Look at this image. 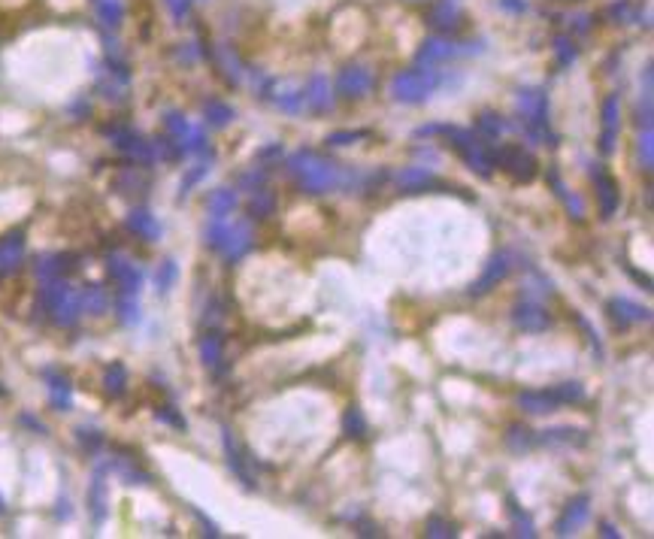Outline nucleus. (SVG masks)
<instances>
[{
  "mask_svg": "<svg viewBox=\"0 0 654 539\" xmlns=\"http://www.w3.org/2000/svg\"><path fill=\"white\" fill-rule=\"evenodd\" d=\"M291 167H294L297 176H300L303 188L312 191V194H321V191L336 185V167L331 161L319 158L315 152H303V155H297L291 161Z\"/></svg>",
  "mask_w": 654,
  "mask_h": 539,
  "instance_id": "obj_1",
  "label": "nucleus"
},
{
  "mask_svg": "<svg viewBox=\"0 0 654 539\" xmlns=\"http://www.w3.org/2000/svg\"><path fill=\"white\" fill-rule=\"evenodd\" d=\"M490 164H494V167H503L506 173H512V176L521 179V182H530L536 176V161L527 155L521 146L490 149Z\"/></svg>",
  "mask_w": 654,
  "mask_h": 539,
  "instance_id": "obj_2",
  "label": "nucleus"
},
{
  "mask_svg": "<svg viewBox=\"0 0 654 539\" xmlns=\"http://www.w3.org/2000/svg\"><path fill=\"white\" fill-rule=\"evenodd\" d=\"M430 85H434V79L425 73H403V76H397V82H394V94H397L400 100H421L430 91Z\"/></svg>",
  "mask_w": 654,
  "mask_h": 539,
  "instance_id": "obj_3",
  "label": "nucleus"
},
{
  "mask_svg": "<svg viewBox=\"0 0 654 539\" xmlns=\"http://www.w3.org/2000/svg\"><path fill=\"white\" fill-rule=\"evenodd\" d=\"M597 197H600V213H603V218H609L615 209H618L621 194H618V182H615L609 173H603V170H597Z\"/></svg>",
  "mask_w": 654,
  "mask_h": 539,
  "instance_id": "obj_4",
  "label": "nucleus"
},
{
  "mask_svg": "<svg viewBox=\"0 0 654 539\" xmlns=\"http://www.w3.org/2000/svg\"><path fill=\"white\" fill-rule=\"evenodd\" d=\"M585 518H588V497L582 494V497H575L573 503L566 506V512H563L561 518H557V533H561V536L573 533L575 527H579V524L585 521Z\"/></svg>",
  "mask_w": 654,
  "mask_h": 539,
  "instance_id": "obj_5",
  "label": "nucleus"
},
{
  "mask_svg": "<svg viewBox=\"0 0 654 539\" xmlns=\"http://www.w3.org/2000/svg\"><path fill=\"white\" fill-rule=\"evenodd\" d=\"M515 324L521 327V331H545L548 312L542 310V306H536V303H521L515 310Z\"/></svg>",
  "mask_w": 654,
  "mask_h": 539,
  "instance_id": "obj_6",
  "label": "nucleus"
},
{
  "mask_svg": "<svg viewBox=\"0 0 654 539\" xmlns=\"http://www.w3.org/2000/svg\"><path fill=\"white\" fill-rule=\"evenodd\" d=\"M336 88H340V94H345V98H361V94L370 88V76L363 70H345L340 76V82H336Z\"/></svg>",
  "mask_w": 654,
  "mask_h": 539,
  "instance_id": "obj_7",
  "label": "nucleus"
},
{
  "mask_svg": "<svg viewBox=\"0 0 654 539\" xmlns=\"http://www.w3.org/2000/svg\"><path fill=\"white\" fill-rule=\"evenodd\" d=\"M603 152H612V140L618 133V100L609 98L603 103Z\"/></svg>",
  "mask_w": 654,
  "mask_h": 539,
  "instance_id": "obj_8",
  "label": "nucleus"
},
{
  "mask_svg": "<svg viewBox=\"0 0 654 539\" xmlns=\"http://www.w3.org/2000/svg\"><path fill=\"white\" fill-rule=\"evenodd\" d=\"M506 270H509V258H506V255H497L494 261L488 264V270H485V276H482V279H479V282H476V288H473V294H485V291H488L490 285H494V282H500V279L506 276Z\"/></svg>",
  "mask_w": 654,
  "mask_h": 539,
  "instance_id": "obj_9",
  "label": "nucleus"
},
{
  "mask_svg": "<svg viewBox=\"0 0 654 539\" xmlns=\"http://www.w3.org/2000/svg\"><path fill=\"white\" fill-rule=\"evenodd\" d=\"M518 403H521L527 412H552L557 406L552 391H524L521 397H518Z\"/></svg>",
  "mask_w": 654,
  "mask_h": 539,
  "instance_id": "obj_10",
  "label": "nucleus"
},
{
  "mask_svg": "<svg viewBox=\"0 0 654 539\" xmlns=\"http://www.w3.org/2000/svg\"><path fill=\"white\" fill-rule=\"evenodd\" d=\"M397 185L403 191H421V188L434 185V176H430L425 167H409V170H403L400 176H397Z\"/></svg>",
  "mask_w": 654,
  "mask_h": 539,
  "instance_id": "obj_11",
  "label": "nucleus"
},
{
  "mask_svg": "<svg viewBox=\"0 0 654 539\" xmlns=\"http://www.w3.org/2000/svg\"><path fill=\"white\" fill-rule=\"evenodd\" d=\"M609 310H612V315H615V321H618V324H627V321H646V319H648V312L642 310V306L630 303V300H612V303H609Z\"/></svg>",
  "mask_w": 654,
  "mask_h": 539,
  "instance_id": "obj_12",
  "label": "nucleus"
},
{
  "mask_svg": "<svg viewBox=\"0 0 654 539\" xmlns=\"http://www.w3.org/2000/svg\"><path fill=\"white\" fill-rule=\"evenodd\" d=\"M128 225H131L133 234H140V237H146V239L158 237V225H155V218H152L149 213H133L128 218Z\"/></svg>",
  "mask_w": 654,
  "mask_h": 539,
  "instance_id": "obj_13",
  "label": "nucleus"
},
{
  "mask_svg": "<svg viewBox=\"0 0 654 539\" xmlns=\"http://www.w3.org/2000/svg\"><path fill=\"white\" fill-rule=\"evenodd\" d=\"M209 209H213L215 218H225L230 209H234V191H215V194L209 197Z\"/></svg>",
  "mask_w": 654,
  "mask_h": 539,
  "instance_id": "obj_14",
  "label": "nucleus"
},
{
  "mask_svg": "<svg viewBox=\"0 0 654 539\" xmlns=\"http://www.w3.org/2000/svg\"><path fill=\"white\" fill-rule=\"evenodd\" d=\"M200 352H203V361H206V364H218V361H221V336H218V333L203 336V342H200Z\"/></svg>",
  "mask_w": 654,
  "mask_h": 539,
  "instance_id": "obj_15",
  "label": "nucleus"
},
{
  "mask_svg": "<svg viewBox=\"0 0 654 539\" xmlns=\"http://www.w3.org/2000/svg\"><path fill=\"white\" fill-rule=\"evenodd\" d=\"M273 204H276V197L270 194V191H255V200H252V215L258 218H264V215H270L273 213Z\"/></svg>",
  "mask_w": 654,
  "mask_h": 539,
  "instance_id": "obj_16",
  "label": "nucleus"
},
{
  "mask_svg": "<svg viewBox=\"0 0 654 539\" xmlns=\"http://www.w3.org/2000/svg\"><path fill=\"white\" fill-rule=\"evenodd\" d=\"M124 382H128V373H124V367H121V364H112V367L107 370V391L115 397V394L124 391Z\"/></svg>",
  "mask_w": 654,
  "mask_h": 539,
  "instance_id": "obj_17",
  "label": "nucleus"
},
{
  "mask_svg": "<svg viewBox=\"0 0 654 539\" xmlns=\"http://www.w3.org/2000/svg\"><path fill=\"white\" fill-rule=\"evenodd\" d=\"M82 306H85V310H88V312H100L103 306H107V294H103L98 285H91L88 291L82 294Z\"/></svg>",
  "mask_w": 654,
  "mask_h": 539,
  "instance_id": "obj_18",
  "label": "nucleus"
},
{
  "mask_svg": "<svg viewBox=\"0 0 654 539\" xmlns=\"http://www.w3.org/2000/svg\"><path fill=\"white\" fill-rule=\"evenodd\" d=\"M324 94H327V91H324V79H321V76H315L312 85H309V94H303V100H309L315 109H324V107H327V98H324Z\"/></svg>",
  "mask_w": 654,
  "mask_h": 539,
  "instance_id": "obj_19",
  "label": "nucleus"
},
{
  "mask_svg": "<svg viewBox=\"0 0 654 539\" xmlns=\"http://www.w3.org/2000/svg\"><path fill=\"white\" fill-rule=\"evenodd\" d=\"M552 394H554V400H557V403H579V400L585 397L582 385H575V382H570V385H563V388H554Z\"/></svg>",
  "mask_w": 654,
  "mask_h": 539,
  "instance_id": "obj_20",
  "label": "nucleus"
},
{
  "mask_svg": "<svg viewBox=\"0 0 654 539\" xmlns=\"http://www.w3.org/2000/svg\"><path fill=\"white\" fill-rule=\"evenodd\" d=\"M575 430L570 427H554V430H545L542 442H585V437H573Z\"/></svg>",
  "mask_w": 654,
  "mask_h": 539,
  "instance_id": "obj_21",
  "label": "nucleus"
},
{
  "mask_svg": "<svg viewBox=\"0 0 654 539\" xmlns=\"http://www.w3.org/2000/svg\"><path fill=\"white\" fill-rule=\"evenodd\" d=\"M345 430H349L352 437H363V433H367V421H363L358 409H352L349 415H345Z\"/></svg>",
  "mask_w": 654,
  "mask_h": 539,
  "instance_id": "obj_22",
  "label": "nucleus"
},
{
  "mask_svg": "<svg viewBox=\"0 0 654 539\" xmlns=\"http://www.w3.org/2000/svg\"><path fill=\"white\" fill-rule=\"evenodd\" d=\"M479 131H482L485 137H497V133L503 131V121H497L494 115H482V119H479Z\"/></svg>",
  "mask_w": 654,
  "mask_h": 539,
  "instance_id": "obj_23",
  "label": "nucleus"
},
{
  "mask_svg": "<svg viewBox=\"0 0 654 539\" xmlns=\"http://www.w3.org/2000/svg\"><path fill=\"white\" fill-rule=\"evenodd\" d=\"M206 115H209V121H213V124H225L234 112H230L227 107H221V103H209V107H206Z\"/></svg>",
  "mask_w": 654,
  "mask_h": 539,
  "instance_id": "obj_24",
  "label": "nucleus"
},
{
  "mask_svg": "<svg viewBox=\"0 0 654 539\" xmlns=\"http://www.w3.org/2000/svg\"><path fill=\"white\" fill-rule=\"evenodd\" d=\"M639 155L646 158V167H651V161H654V155H651V131L646 128V137L639 140Z\"/></svg>",
  "mask_w": 654,
  "mask_h": 539,
  "instance_id": "obj_25",
  "label": "nucleus"
},
{
  "mask_svg": "<svg viewBox=\"0 0 654 539\" xmlns=\"http://www.w3.org/2000/svg\"><path fill=\"white\" fill-rule=\"evenodd\" d=\"M427 527H430V531H427L430 536H448V533H451V531H448V524L442 521V518H436V515L430 518V524H427Z\"/></svg>",
  "mask_w": 654,
  "mask_h": 539,
  "instance_id": "obj_26",
  "label": "nucleus"
},
{
  "mask_svg": "<svg viewBox=\"0 0 654 539\" xmlns=\"http://www.w3.org/2000/svg\"><path fill=\"white\" fill-rule=\"evenodd\" d=\"M361 137H367V133H349V131H340V133H331V142H336V146H342V142H354V140H361Z\"/></svg>",
  "mask_w": 654,
  "mask_h": 539,
  "instance_id": "obj_27",
  "label": "nucleus"
},
{
  "mask_svg": "<svg viewBox=\"0 0 654 539\" xmlns=\"http://www.w3.org/2000/svg\"><path fill=\"white\" fill-rule=\"evenodd\" d=\"M173 276H176V267H173V261H167V264H164V270H161V279H158V285L164 288V291H167V285H170Z\"/></svg>",
  "mask_w": 654,
  "mask_h": 539,
  "instance_id": "obj_28",
  "label": "nucleus"
},
{
  "mask_svg": "<svg viewBox=\"0 0 654 539\" xmlns=\"http://www.w3.org/2000/svg\"><path fill=\"white\" fill-rule=\"evenodd\" d=\"M0 512H4V500H0Z\"/></svg>",
  "mask_w": 654,
  "mask_h": 539,
  "instance_id": "obj_29",
  "label": "nucleus"
}]
</instances>
